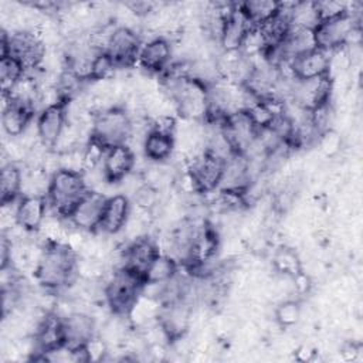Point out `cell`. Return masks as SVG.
Wrapping results in <instances>:
<instances>
[{"label": "cell", "instance_id": "cell-32", "mask_svg": "<svg viewBox=\"0 0 363 363\" xmlns=\"http://www.w3.org/2000/svg\"><path fill=\"white\" fill-rule=\"evenodd\" d=\"M318 145L320 146V149L328 155V156H332L335 153L339 152V147H340V136L333 132V130H326L323 132L319 139H318Z\"/></svg>", "mask_w": 363, "mask_h": 363}, {"label": "cell", "instance_id": "cell-13", "mask_svg": "<svg viewBox=\"0 0 363 363\" xmlns=\"http://www.w3.org/2000/svg\"><path fill=\"white\" fill-rule=\"evenodd\" d=\"M136 163L135 152L126 145H115L105 150L102 172L108 183H119L132 173Z\"/></svg>", "mask_w": 363, "mask_h": 363}, {"label": "cell", "instance_id": "cell-27", "mask_svg": "<svg viewBox=\"0 0 363 363\" xmlns=\"http://www.w3.org/2000/svg\"><path fill=\"white\" fill-rule=\"evenodd\" d=\"M24 75H26V69L17 60H14L10 55L0 57L1 92H9Z\"/></svg>", "mask_w": 363, "mask_h": 363}, {"label": "cell", "instance_id": "cell-23", "mask_svg": "<svg viewBox=\"0 0 363 363\" xmlns=\"http://www.w3.org/2000/svg\"><path fill=\"white\" fill-rule=\"evenodd\" d=\"M238 6L254 27H258L269 20L281 9V3L272 0H250L238 3Z\"/></svg>", "mask_w": 363, "mask_h": 363}, {"label": "cell", "instance_id": "cell-24", "mask_svg": "<svg viewBox=\"0 0 363 363\" xmlns=\"http://www.w3.org/2000/svg\"><path fill=\"white\" fill-rule=\"evenodd\" d=\"M180 268V264L167 254H159L145 272V282L163 284L172 279Z\"/></svg>", "mask_w": 363, "mask_h": 363}, {"label": "cell", "instance_id": "cell-16", "mask_svg": "<svg viewBox=\"0 0 363 363\" xmlns=\"http://www.w3.org/2000/svg\"><path fill=\"white\" fill-rule=\"evenodd\" d=\"M62 329H64V346L77 350L85 346V343L95 333V320L91 315L74 311L68 316L62 318Z\"/></svg>", "mask_w": 363, "mask_h": 363}, {"label": "cell", "instance_id": "cell-9", "mask_svg": "<svg viewBox=\"0 0 363 363\" xmlns=\"http://www.w3.org/2000/svg\"><path fill=\"white\" fill-rule=\"evenodd\" d=\"M140 45V37L133 28L128 26H119L113 28L105 52L111 57L116 68H125L136 64Z\"/></svg>", "mask_w": 363, "mask_h": 363}, {"label": "cell", "instance_id": "cell-15", "mask_svg": "<svg viewBox=\"0 0 363 363\" xmlns=\"http://www.w3.org/2000/svg\"><path fill=\"white\" fill-rule=\"evenodd\" d=\"M35 119L41 145L47 149H52L68 121L65 104H57L41 109Z\"/></svg>", "mask_w": 363, "mask_h": 363}, {"label": "cell", "instance_id": "cell-2", "mask_svg": "<svg viewBox=\"0 0 363 363\" xmlns=\"http://www.w3.org/2000/svg\"><path fill=\"white\" fill-rule=\"evenodd\" d=\"M88 190L82 173L67 169L55 170L51 174L47 191L51 213L60 218H68Z\"/></svg>", "mask_w": 363, "mask_h": 363}, {"label": "cell", "instance_id": "cell-28", "mask_svg": "<svg viewBox=\"0 0 363 363\" xmlns=\"http://www.w3.org/2000/svg\"><path fill=\"white\" fill-rule=\"evenodd\" d=\"M133 204L140 208V210H145V211H149L152 213L159 201H160V193H159V189L149 184V183H142L136 191L133 193Z\"/></svg>", "mask_w": 363, "mask_h": 363}, {"label": "cell", "instance_id": "cell-10", "mask_svg": "<svg viewBox=\"0 0 363 363\" xmlns=\"http://www.w3.org/2000/svg\"><path fill=\"white\" fill-rule=\"evenodd\" d=\"M106 196L96 190H88L75 206L67 221L85 233H96L101 224L102 213L106 203Z\"/></svg>", "mask_w": 363, "mask_h": 363}, {"label": "cell", "instance_id": "cell-29", "mask_svg": "<svg viewBox=\"0 0 363 363\" xmlns=\"http://www.w3.org/2000/svg\"><path fill=\"white\" fill-rule=\"evenodd\" d=\"M301 305L298 301L286 299L282 301L275 309V320L281 328H291L301 319Z\"/></svg>", "mask_w": 363, "mask_h": 363}, {"label": "cell", "instance_id": "cell-4", "mask_svg": "<svg viewBox=\"0 0 363 363\" xmlns=\"http://www.w3.org/2000/svg\"><path fill=\"white\" fill-rule=\"evenodd\" d=\"M143 285L145 278L142 275L125 267L115 268L104 286V298L112 313L126 318Z\"/></svg>", "mask_w": 363, "mask_h": 363}, {"label": "cell", "instance_id": "cell-11", "mask_svg": "<svg viewBox=\"0 0 363 363\" xmlns=\"http://www.w3.org/2000/svg\"><path fill=\"white\" fill-rule=\"evenodd\" d=\"M159 254H160V250L157 242L153 238L143 235L136 240H132L126 245L125 251L121 255V261H122L121 267H125L145 278L146 269Z\"/></svg>", "mask_w": 363, "mask_h": 363}, {"label": "cell", "instance_id": "cell-34", "mask_svg": "<svg viewBox=\"0 0 363 363\" xmlns=\"http://www.w3.org/2000/svg\"><path fill=\"white\" fill-rule=\"evenodd\" d=\"M313 356H315V352H313V349H311V347L301 346V347L296 350V359L301 360V362L311 360Z\"/></svg>", "mask_w": 363, "mask_h": 363}, {"label": "cell", "instance_id": "cell-17", "mask_svg": "<svg viewBox=\"0 0 363 363\" xmlns=\"http://www.w3.org/2000/svg\"><path fill=\"white\" fill-rule=\"evenodd\" d=\"M130 210H132V204L128 196L122 193L109 196L106 199L101 224L96 233H102L106 235H113L121 233L130 216Z\"/></svg>", "mask_w": 363, "mask_h": 363}, {"label": "cell", "instance_id": "cell-19", "mask_svg": "<svg viewBox=\"0 0 363 363\" xmlns=\"http://www.w3.org/2000/svg\"><path fill=\"white\" fill-rule=\"evenodd\" d=\"M289 65L296 79H312L330 75V52L315 48L294 58Z\"/></svg>", "mask_w": 363, "mask_h": 363}, {"label": "cell", "instance_id": "cell-21", "mask_svg": "<svg viewBox=\"0 0 363 363\" xmlns=\"http://www.w3.org/2000/svg\"><path fill=\"white\" fill-rule=\"evenodd\" d=\"M142 153L146 159L156 163L170 159L174 153V135L149 129L143 140Z\"/></svg>", "mask_w": 363, "mask_h": 363}, {"label": "cell", "instance_id": "cell-12", "mask_svg": "<svg viewBox=\"0 0 363 363\" xmlns=\"http://www.w3.org/2000/svg\"><path fill=\"white\" fill-rule=\"evenodd\" d=\"M172 62V44L166 37L157 35L142 43L136 64L150 74H162Z\"/></svg>", "mask_w": 363, "mask_h": 363}, {"label": "cell", "instance_id": "cell-3", "mask_svg": "<svg viewBox=\"0 0 363 363\" xmlns=\"http://www.w3.org/2000/svg\"><path fill=\"white\" fill-rule=\"evenodd\" d=\"M0 47V57L10 55L17 60L26 69V74L35 72L41 68L47 51V45L33 30H14L10 34L3 30Z\"/></svg>", "mask_w": 363, "mask_h": 363}, {"label": "cell", "instance_id": "cell-18", "mask_svg": "<svg viewBox=\"0 0 363 363\" xmlns=\"http://www.w3.org/2000/svg\"><path fill=\"white\" fill-rule=\"evenodd\" d=\"M47 196H21L17 201V224L28 233H38L48 211Z\"/></svg>", "mask_w": 363, "mask_h": 363}, {"label": "cell", "instance_id": "cell-5", "mask_svg": "<svg viewBox=\"0 0 363 363\" xmlns=\"http://www.w3.org/2000/svg\"><path fill=\"white\" fill-rule=\"evenodd\" d=\"M132 133V119L121 105L101 111L94 115L91 123V139L104 147L123 145Z\"/></svg>", "mask_w": 363, "mask_h": 363}, {"label": "cell", "instance_id": "cell-33", "mask_svg": "<svg viewBox=\"0 0 363 363\" xmlns=\"http://www.w3.org/2000/svg\"><path fill=\"white\" fill-rule=\"evenodd\" d=\"M360 350H362V346H360V345H356V343L350 342V343H346V345L342 347L340 353H342L343 360H346V362H356V360L359 359Z\"/></svg>", "mask_w": 363, "mask_h": 363}, {"label": "cell", "instance_id": "cell-31", "mask_svg": "<svg viewBox=\"0 0 363 363\" xmlns=\"http://www.w3.org/2000/svg\"><path fill=\"white\" fill-rule=\"evenodd\" d=\"M315 4H316L319 21L337 17L349 10L343 3H339V1H315Z\"/></svg>", "mask_w": 363, "mask_h": 363}, {"label": "cell", "instance_id": "cell-1", "mask_svg": "<svg viewBox=\"0 0 363 363\" xmlns=\"http://www.w3.org/2000/svg\"><path fill=\"white\" fill-rule=\"evenodd\" d=\"M78 254L64 242H45L34 265L37 282L51 292L68 288L77 279Z\"/></svg>", "mask_w": 363, "mask_h": 363}, {"label": "cell", "instance_id": "cell-7", "mask_svg": "<svg viewBox=\"0 0 363 363\" xmlns=\"http://www.w3.org/2000/svg\"><path fill=\"white\" fill-rule=\"evenodd\" d=\"M356 26H359V20L353 13H350V10L337 17L319 21L313 28L316 47L328 52L343 48L349 34Z\"/></svg>", "mask_w": 363, "mask_h": 363}, {"label": "cell", "instance_id": "cell-8", "mask_svg": "<svg viewBox=\"0 0 363 363\" xmlns=\"http://www.w3.org/2000/svg\"><path fill=\"white\" fill-rule=\"evenodd\" d=\"M332 78L330 75L312 79H294L289 86L286 101H292L306 111H312L320 105L330 102Z\"/></svg>", "mask_w": 363, "mask_h": 363}, {"label": "cell", "instance_id": "cell-14", "mask_svg": "<svg viewBox=\"0 0 363 363\" xmlns=\"http://www.w3.org/2000/svg\"><path fill=\"white\" fill-rule=\"evenodd\" d=\"M254 26L248 21L240 6L235 3L234 9L224 17L218 44L223 51H240L247 34Z\"/></svg>", "mask_w": 363, "mask_h": 363}, {"label": "cell", "instance_id": "cell-25", "mask_svg": "<svg viewBox=\"0 0 363 363\" xmlns=\"http://www.w3.org/2000/svg\"><path fill=\"white\" fill-rule=\"evenodd\" d=\"M288 16L292 27H302L313 30L319 23V16L315 1H299L289 3Z\"/></svg>", "mask_w": 363, "mask_h": 363}, {"label": "cell", "instance_id": "cell-30", "mask_svg": "<svg viewBox=\"0 0 363 363\" xmlns=\"http://www.w3.org/2000/svg\"><path fill=\"white\" fill-rule=\"evenodd\" d=\"M84 352L86 356V362H99L105 359V354L108 353V345L106 340L102 339V336L94 335L84 346Z\"/></svg>", "mask_w": 363, "mask_h": 363}, {"label": "cell", "instance_id": "cell-6", "mask_svg": "<svg viewBox=\"0 0 363 363\" xmlns=\"http://www.w3.org/2000/svg\"><path fill=\"white\" fill-rule=\"evenodd\" d=\"M224 162L225 160L206 150H201L187 159L186 172L191 177L197 193L207 194L218 189L223 176Z\"/></svg>", "mask_w": 363, "mask_h": 363}, {"label": "cell", "instance_id": "cell-20", "mask_svg": "<svg viewBox=\"0 0 363 363\" xmlns=\"http://www.w3.org/2000/svg\"><path fill=\"white\" fill-rule=\"evenodd\" d=\"M34 115L35 109L10 99V105L1 111L3 130L9 138H18L34 119Z\"/></svg>", "mask_w": 363, "mask_h": 363}, {"label": "cell", "instance_id": "cell-26", "mask_svg": "<svg viewBox=\"0 0 363 363\" xmlns=\"http://www.w3.org/2000/svg\"><path fill=\"white\" fill-rule=\"evenodd\" d=\"M272 264H274L275 269L284 277L294 278L295 275L302 272V265H301L299 257L296 255V252L292 248H288V247H281L275 251Z\"/></svg>", "mask_w": 363, "mask_h": 363}, {"label": "cell", "instance_id": "cell-22", "mask_svg": "<svg viewBox=\"0 0 363 363\" xmlns=\"http://www.w3.org/2000/svg\"><path fill=\"white\" fill-rule=\"evenodd\" d=\"M23 172L17 163H4L0 172V200L1 204L16 203L21 197Z\"/></svg>", "mask_w": 363, "mask_h": 363}]
</instances>
